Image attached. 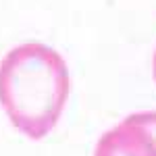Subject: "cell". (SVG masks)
<instances>
[{"mask_svg": "<svg viewBox=\"0 0 156 156\" xmlns=\"http://www.w3.org/2000/svg\"><path fill=\"white\" fill-rule=\"evenodd\" d=\"M69 87L65 58L42 42L19 44L0 60V104L29 140H42L56 127Z\"/></svg>", "mask_w": 156, "mask_h": 156, "instance_id": "obj_1", "label": "cell"}, {"mask_svg": "<svg viewBox=\"0 0 156 156\" xmlns=\"http://www.w3.org/2000/svg\"><path fill=\"white\" fill-rule=\"evenodd\" d=\"M94 156H154V150L144 133L125 119L98 140Z\"/></svg>", "mask_w": 156, "mask_h": 156, "instance_id": "obj_2", "label": "cell"}, {"mask_svg": "<svg viewBox=\"0 0 156 156\" xmlns=\"http://www.w3.org/2000/svg\"><path fill=\"white\" fill-rule=\"evenodd\" d=\"M127 119L144 133V137L148 140V144H150V148L154 150V156H156V110L135 112V115H129Z\"/></svg>", "mask_w": 156, "mask_h": 156, "instance_id": "obj_3", "label": "cell"}, {"mask_svg": "<svg viewBox=\"0 0 156 156\" xmlns=\"http://www.w3.org/2000/svg\"><path fill=\"white\" fill-rule=\"evenodd\" d=\"M152 62H154V79H156V50H154V60Z\"/></svg>", "mask_w": 156, "mask_h": 156, "instance_id": "obj_4", "label": "cell"}]
</instances>
